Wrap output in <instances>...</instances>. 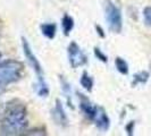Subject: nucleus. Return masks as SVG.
I'll return each mask as SVG.
<instances>
[{
    "mask_svg": "<svg viewBox=\"0 0 151 136\" xmlns=\"http://www.w3.org/2000/svg\"><path fill=\"white\" fill-rule=\"evenodd\" d=\"M4 118L0 121L1 135H19L27 126V108L19 99H12L4 105Z\"/></svg>",
    "mask_w": 151,
    "mask_h": 136,
    "instance_id": "1",
    "label": "nucleus"
},
{
    "mask_svg": "<svg viewBox=\"0 0 151 136\" xmlns=\"http://www.w3.org/2000/svg\"><path fill=\"white\" fill-rule=\"evenodd\" d=\"M24 65L22 61L15 59H6L0 61V85L7 86L18 82L22 78Z\"/></svg>",
    "mask_w": 151,
    "mask_h": 136,
    "instance_id": "2",
    "label": "nucleus"
},
{
    "mask_svg": "<svg viewBox=\"0 0 151 136\" xmlns=\"http://www.w3.org/2000/svg\"><path fill=\"white\" fill-rule=\"evenodd\" d=\"M105 18L109 30L114 33H121L123 30V15L121 9L111 0L105 2Z\"/></svg>",
    "mask_w": 151,
    "mask_h": 136,
    "instance_id": "3",
    "label": "nucleus"
},
{
    "mask_svg": "<svg viewBox=\"0 0 151 136\" xmlns=\"http://www.w3.org/2000/svg\"><path fill=\"white\" fill-rule=\"evenodd\" d=\"M22 48H23L24 57H25V59L27 61L29 66H30V67L33 69V72L35 73L37 78H45L42 65L40 64V61H39L38 58H37V56L32 51V48H31L29 41L24 38V37H22Z\"/></svg>",
    "mask_w": 151,
    "mask_h": 136,
    "instance_id": "4",
    "label": "nucleus"
},
{
    "mask_svg": "<svg viewBox=\"0 0 151 136\" xmlns=\"http://www.w3.org/2000/svg\"><path fill=\"white\" fill-rule=\"evenodd\" d=\"M68 53V61L69 65L73 69L84 66L88 62V57L86 54L82 51V49L80 48V45L76 43L75 41H72L67 48Z\"/></svg>",
    "mask_w": 151,
    "mask_h": 136,
    "instance_id": "5",
    "label": "nucleus"
},
{
    "mask_svg": "<svg viewBox=\"0 0 151 136\" xmlns=\"http://www.w3.org/2000/svg\"><path fill=\"white\" fill-rule=\"evenodd\" d=\"M51 117H52L53 121L63 128L67 127L69 125V120H68L67 115L65 112V109L63 107V102L59 99L56 100V105L51 110Z\"/></svg>",
    "mask_w": 151,
    "mask_h": 136,
    "instance_id": "6",
    "label": "nucleus"
},
{
    "mask_svg": "<svg viewBox=\"0 0 151 136\" xmlns=\"http://www.w3.org/2000/svg\"><path fill=\"white\" fill-rule=\"evenodd\" d=\"M77 95L80 98V109L81 111L84 113V116L89 119V120H94L96 116H97V112H98V107L93 106L92 103L90 102V100L84 97V94H80L77 92Z\"/></svg>",
    "mask_w": 151,
    "mask_h": 136,
    "instance_id": "7",
    "label": "nucleus"
},
{
    "mask_svg": "<svg viewBox=\"0 0 151 136\" xmlns=\"http://www.w3.org/2000/svg\"><path fill=\"white\" fill-rule=\"evenodd\" d=\"M93 121L96 122L97 128L101 132H107L110 127V119L107 115L106 110L102 107H98V112Z\"/></svg>",
    "mask_w": 151,
    "mask_h": 136,
    "instance_id": "8",
    "label": "nucleus"
},
{
    "mask_svg": "<svg viewBox=\"0 0 151 136\" xmlns=\"http://www.w3.org/2000/svg\"><path fill=\"white\" fill-rule=\"evenodd\" d=\"M40 30L43 37L49 40H53L57 33V25L55 23H45V24H41Z\"/></svg>",
    "mask_w": 151,
    "mask_h": 136,
    "instance_id": "9",
    "label": "nucleus"
},
{
    "mask_svg": "<svg viewBox=\"0 0 151 136\" xmlns=\"http://www.w3.org/2000/svg\"><path fill=\"white\" fill-rule=\"evenodd\" d=\"M34 90H35V93L40 98H47L49 95V93H50L49 86H48L45 78H38V82L34 86Z\"/></svg>",
    "mask_w": 151,
    "mask_h": 136,
    "instance_id": "10",
    "label": "nucleus"
},
{
    "mask_svg": "<svg viewBox=\"0 0 151 136\" xmlns=\"http://www.w3.org/2000/svg\"><path fill=\"white\" fill-rule=\"evenodd\" d=\"M61 29H63V33L68 37L74 29V18L68 14H65L61 18Z\"/></svg>",
    "mask_w": 151,
    "mask_h": 136,
    "instance_id": "11",
    "label": "nucleus"
},
{
    "mask_svg": "<svg viewBox=\"0 0 151 136\" xmlns=\"http://www.w3.org/2000/svg\"><path fill=\"white\" fill-rule=\"evenodd\" d=\"M59 81H60V85H61V91L64 92L65 97L67 99V103L68 106L70 107L72 109H74V107L72 106V102H70V98H72V87L69 83L67 82V79L64 77V76L59 75Z\"/></svg>",
    "mask_w": 151,
    "mask_h": 136,
    "instance_id": "12",
    "label": "nucleus"
},
{
    "mask_svg": "<svg viewBox=\"0 0 151 136\" xmlns=\"http://www.w3.org/2000/svg\"><path fill=\"white\" fill-rule=\"evenodd\" d=\"M80 84H81V86L83 87L84 90L88 91V92H91L92 89H93V84H94L93 78L88 74L86 70H84L81 77H80Z\"/></svg>",
    "mask_w": 151,
    "mask_h": 136,
    "instance_id": "13",
    "label": "nucleus"
},
{
    "mask_svg": "<svg viewBox=\"0 0 151 136\" xmlns=\"http://www.w3.org/2000/svg\"><path fill=\"white\" fill-rule=\"evenodd\" d=\"M149 77H150V74L148 72H145V70L136 73V74H134L133 79H132V86H136L139 84H145L148 82Z\"/></svg>",
    "mask_w": 151,
    "mask_h": 136,
    "instance_id": "14",
    "label": "nucleus"
},
{
    "mask_svg": "<svg viewBox=\"0 0 151 136\" xmlns=\"http://www.w3.org/2000/svg\"><path fill=\"white\" fill-rule=\"evenodd\" d=\"M115 66H116V69L118 70V73H121L122 75H127L129 74V64L122 57H116L115 58Z\"/></svg>",
    "mask_w": 151,
    "mask_h": 136,
    "instance_id": "15",
    "label": "nucleus"
},
{
    "mask_svg": "<svg viewBox=\"0 0 151 136\" xmlns=\"http://www.w3.org/2000/svg\"><path fill=\"white\" fill-rule=\"evenodd\" d=\"M93 53H94V56H96V58L100 60L101 62H108V57H107L105 53L102 52V50L98 48V47H94V49H93Z\"/></svg>",
    "mask_w": 151,
    "mask_h": 136,
    "instance_id": "16",
    "label": "nucleus"
},
{
    "mask_svg": "<svg viewBox=\"0 0 151 136\" xmlns=\"http://www.w3.org/2000/svg\"><path fill=\"white\" fill-rule=\"evenodd\" d=\"M143 19L147 26H151V6H147L143 9Z\"/></svg>",
    "mask_w": 151,
    "mask_h": 136,
    "instance_id": "17",
    "label": "nucleus"
},
{
    "mask_svg": "<svg viewBox=\"0 0 151 136\" xmlns=\"http://www.w3.org/2000/svg\"><path fill=\"white\" fill-rule=\"evenodd\" d=\"M24 135H45V128H33L30 130H25Z\"/></svg>",
    "mask_w": 151,
    "mask_h": 136,
    "instance_id": "18",
    "label": "nucleus"
},
{
    "mask_svg": "<svg viewBox=\"0 0 151 136\" xmlns=\"http://www.w3.org/2000/svg\"><path fill=\"white\" fill-rule=\"evenodd\" d=\"M134 126H135V122L132 120L129 121V124L125 126V130L127 132L129 135H133V132H134Z\"/></svg>",
    "mask_w": 151,
    "mask_h": 136,
    "instance_id": "19",
    "label": "nucleus"
},
{
    "mask_svg": "<svg viewBox=\"0 0 151 136\" xmlns=\"http://www.w3.org/2000/svg\"><path fill=\"white\" fill-rule=\"evenodd\" d=\"M96 27V31H97V34L99 35V38H101V39H105L106 38V33H105V31H104V29L100 26V25H96L94 26Z\"/></svg>",
    "mask_w": 151,
    "mask_h": 136,
    "instance_id": "20",
    "label": "nucleus"
},
{
    "mask_svg": "<svg viewBox=\"0 0 151 136\" xmlns=\"http://www.w3.org/2000/svg\"><path fill=\"white\" fill-rule=\"evenodd\" d=\"M5 91H6V87H5V86H1V85H0V94H2V93H4Z\"/></svg>",
    "mask_w": 151,
    "mask_h": 136,
    "instance_id": "21",
    "label": "nucleus"
},
{
    "mask_svg": "<svg viewBox=\"0 0 151 136\" xmlns=\"http://www.w3.org/2000/svg\"><path fill=\"white\" fill-rule=\"evenodd\" d=\"M1 56H2V54H1V52H0V59H1Z\"/></svg>",
    "mask_w": 151,
    "mask_h": 136,
    "instance_id": "22",
    "label": "nucleus"
}]
</instances>
